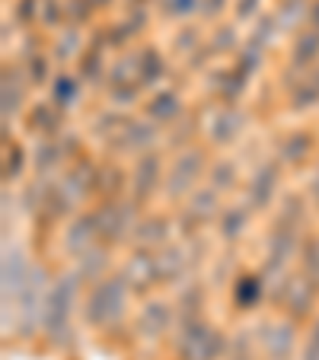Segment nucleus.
<instances>
[{"mask_svg": "<svg viewBox=\"0 0 319 360\" xmlns=\"http://www.w3.org/2000/svg\"><path fill=\"white\" fill-rule=\"evenodd\" d=\"M304 360H319V322L313 326V332H310V341H306Z\"/></svg>", "mask_w": 319, "mask_h": 360, "instance_id": "nucleus-2", "label": "nucleus"}, {"mask_svg": "<svg viewBox=\"0 0 319 360\" xmlns=\"http://www.w3.org/2000/svg\"><path fill=\"white\" fill-rule=\"evenodd\" d=\"M227 360H252V351L249 345H243V341H237V345L227 351Z\"/></svg>", "mask_w": 319, "mask_h": 360, "instance_id": "nucleus-3", "label": "nucleus"}, {"mask_svg": "<svg viewBox=\"0 0 319 360\" xmlns=\"http://www.w3.org/2000/svg\"><path fill=\"white\" fill-rule=\"evenodd\" d=\"M268 360H294V338H291V328H281L268 338V347H265Z\"/></svg>", "mask_w": 319, "mask_h": 360, "instance_id": "nucleus-1", "label": "nucleus"}]
</instances>
